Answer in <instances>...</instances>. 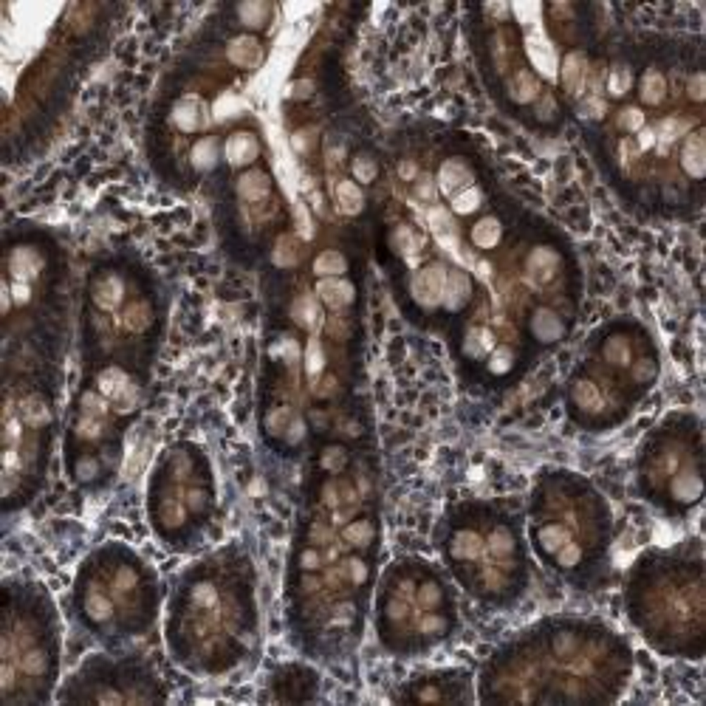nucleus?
<instances>
[{
  "label": "nucleus",
  "instance_id": "f257e3e1",
  "mask_svg": "<svg viewBox=\"0 0 706 706\" xmlns=\"http://www.w3.org/2000/svg\"><path fill=\"white\" fill-rule=\"evenodd\" d=\"M444 269L441 266H430V269H424L418 277H416V285H413V291H416V297L421 300V302H435L441 294H444Z\"/></svg>",
  "mask_w": 706,
  "mask_h": 706
},
{
  "label": "nucleus",
  "instance_id": "f03ea898",
  "mask_svg": "<svg viewBox=\"0 0 706 706\" xmlns=\"http://www.w3.org/2000/svg\"><path fill=\"white\" fill-rule=\"evenodd\" d=\"M528 57H532V63L546 74V77H554V68H557V60H554V51L548 49L546 40L540 37H528Z\"/></svg>",
  "mask_w": 706,
  "mask_h": 706
},
{
  "label": "nucleus",
  "instance_id": "7ed1b4c3",
  "mask_svg": "<svg viewBox=\"0 0 706 706\" xmlns=\"http://www.w3.org/2000/svg\"><path fill=\"white\" fill-rule=\"evenodd\" d=\"M255 153H257V147H255L252 136H246V133L235 136V139L229 141V147H226V155H229V161H235V164H243V161H249V158H252Z\"/></svg>",
  "mask_w": 706,
  "mask_h": 706
},
{
  "label": "nucleus",
  "instance_id": "20e7f679",
  "mask_svg": "<svg viewBox=\"0 0 706 706\" xmlns=\"http://www.w3.org/2000/svg\"><path fill=\"white\" fill-rule=\"evenodd\" d=\"M336 198H339V204H342L345 212H359V207H362V193L353 184H347V181L336 187Z\"/></svg>",
  "mask_w": 706,
  "mask_h": 706
},
{
  "label": "nucleus",
  "instance_id": "39448f33",
  "mask_svg": "<svg viewBox=\"0 0 706 706\" xmlns=\"http://www.w3.org/2000/svg\"><path fill=\"white\" fill-rule=\"evenodd\" d=\"M700 161H703V153H700V139H692L686 144V153H683V164L689 167L692 175H700Z\"/></svg>",
  "mask_w": 706,
  "mask_h": 706
},
{
  "label": "nucleus",
  "instance_id": "423d86ee",
  "mask_svg": "<svg viewBox=\"0 0 706 706\" xmlns=\"http://www.w3.org/2000/svg\"><path fill=\"white\" fill-rule=\"evenodd\" d=\"M316 269H319V271H339V269H342V260H336V257H325V260H319V263H316Z\"/></svg>",
  "mask_w": 706,
  "mask_h": 706
}]
</instances>
